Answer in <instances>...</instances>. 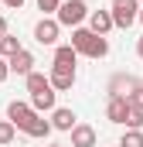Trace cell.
Wrapping results in <instances>:
<instances>
[{"instance_id": "obj_24", "label": "cell", "mask_w": 143, "mask_h": 147, "mask_svg": "<svg viewBox=\"0 0 143 147\" xmlns=\"http://www.w3.org/2000/svg\"><path fill=\"white\" fill-rule=\"evenodd\" d=\"M3 34H10V31H7V17L0 14V38H3Z\"/></svg>"}, {"instance_id": "obj_15", "label": "cell", "mask_w": 143, "mask_h": 147, "mask_svg": "<svg viewBox=\"0 0 143 147\" xmlns=\"http://www.w3.org/2000/svg\"><path fill=\"white\" fill-rule=\"evenodd\" d=\"M48 134H51V123H48V120H44V116L37 113V116H34V123L27 127V137H34V140H41V137H48Z\"/></svg>"}, {"instance_id": "obj_25", "label": "cell", "mask_w": 143, "mask_h": 147, "mask_svg": "<svg viewBox=\"0 0 143 147\" xmlns=\"http://www.w3.org/2000/svg\"><path fill=\"white\" fill-rule=\"evenodd\" d=\"M136 55H140V58H143V38H140V41H136Z\"/></svg>"}, {"instance_id": "obj_7", "label": "cell", "mask_w": 143, "mask_h": 147, "mask_svg": "<svg viewBox=\"0 0 143 147\" xmlns=\"http://www.w3.org/2000/svg\"><path fill=\"white\" fill-rule=\"evenodd\" d=\"M68 134H72V147H96V140H99L96 127H89V123H75Z\"/></svg>"}, {"instance_id": "obj_2", "label": "cell", "mask_w": 143, "mask_h": 147, "mask_svg": "<svg viewBox=\"0 0 143 147\" xmlns=\"http://www.w3.org/2000/svg\"><path fill=\"white\" fill-rule=\"evenodd\" d=\"M85 17H89V3L85 0H61V7L55 10L58 28H82Z\"/></svg>"}, {"instance_id": "obj_19", "label": "cell", "mask_w": 143, "mask_h": 147, "mask_svg": "<svg viewBox=\"0 0 143 147\" xmlns=\"http://www.w3.org/2000/svg\"><path fill=\"white\" fill-rule=\"evenodd\" d=\"M14 137H17V130H14V123H10V120H0V147H3V144H10Z\"/></svg>"}, {"instance_id": "obj_27", "label": "cell", "mask_w": 143, "mask_h": 147, "mask_svg": "<svg viewBox=\"0 0 143 147\" xmlns=\"http://www.w3.org/2000/svg\"><path fill=\"white\" fill-rule=\"evenodd\" d=\"M48 147H61V144H48Z\"/></svg>"}, {"instance_id": "obj_28", "label": "cell", "mask_w": 143, "mask_h": 147, "mask_svg": "<svg viewBox=\"0 0 143 147\" xmlns=\"http://www.w3.org/2000/svg\"><path fill=\"white\" fill-rule=\"evenodd\" d=\"M136 3H143V0H136Z\"/></svg>"}, {"instance_id": "obj_3", "label": "cell", "mask_w": 143, "mask_h": 147, "mask_svg": "<svg viewBox=\"0 0 143 147\" xmlns=\"http://www.w3.org/2000/svg\"><path fill=\"white\" fill-rule=\"evenodd\" d=\"M136 14H140V3L136 0H112V7H109L112 28H123V31L136 24Z\"/></svg>"}, {"instance_id": "obj_12", "label": "cell", "mask_w": 143, "mask_h": 147, "mask_svg": "<svg viewBox=\"0 0 143 147\" xmlns=\"http://www.w3.org/2000/svg\"><path fill=\"white\" fill-rule=\"evenodd\" d=\"M55 96H58L55 89L34 92V96H31V110H34V113H51V110H55Z\"/></svg>"}, {"instance_id": "obj_9", "label": "cell", "mask_w": 143, "mask_h": 147, "mask_svg": "<svg viewBox=\"0 0 143 147\" xmlns=\"http://www.w3.org/2000/svg\"><path fill=\"white\" fill-rule=\"evenodd\" d=\"M48 123H51V130H61V134H68L72 127L78 123V116H75V113H72L68 106H55V110H51V120H48Z\"/></svg>"}, {"instance_id": "obj_17", "label": "cell", "mask_w": 143, "mask_h": 147, "mask_svg": "<svg viewBox=\"0 0 143 147\" xmlns=\"http://www.w3.org/2000/svg\"><path fill=\"white\" fill-rule=\"evenodd\" d=\"M126 103H130V110H140L143 113V82H136V86L126 92Z\"/></svg>"}, {"instance_id": "obj_10", "label": "cell", "mask_w": 143, "mask_h": 147, "mask_svg": "<svg viewBox=\"0 0 143 147\" xmlns=\"http://www.w3.org/2000/svg\"><path fill=\"white\" fill-rule=\"evenodd\" d=\"M7 69H10V72H17V75H31V72H34V55H31L27 48H21L17 55H10V58H7Z\"/></svg>"}, {"instance_id": "obj_14", "label": "cell", "mask_w": 143, "mask_h": 147, "mask_svg": "<svg viewBox=\"0 0 143 147\" xmlns=\"http://www.w3.org/2000/svg\"><path fill=\"white\" fill-rule=\"evenodd\" d=\"M24 79H27V92H31V96L51 89V82H48V75H44V72H31V75H24Z\"/></svg>"}, {"instance_id": "obj_18", "label": "cell", "mask_w": 143, "mask_h": 147, "mask_svg": "<svg viewBox=\"0 0 143 147\" xmlns=\"http://www.w3.org/2000/svg\"><path fill=\"white\" fill-rule=\"evenodd\" d=\"M119 147H143V130H126Z\"/></svg>"}, {"instance_id": "obj_16", "label": "cell", "mask_w": 143, "mask_h": 147, "mask_svg": "<svg viewBox=\"0 0 143 147\" xmlns=\"http://www.w3.org/2000/svg\"><path fill=\"white\" fill-rule=\"evenodd\" d=\"M17 51H21V41H17L14 34L0 38V58H10V55H17Z\"/></svg>"}, {"instance_id": "obj_1", "label": "cell", "mask_w": 143, "mask_h": 147, "mask_svg": "<svg viewBox=\"0 0 143 147\" xmlns=\"http://www.w3.org/2000/svg\"><path fill=\"white\" fill-rule=\"evenodd\" d=\"M72 48L75 55H85V58H106L109 55V41L102 34H92L89 28H72Z\"/></svg>"}, {"instance_id": "obj_11", "label": "cell", "mask_w": 143, "mask_h": 147, "mask_svg": "<svg viewBox=\"0 0 143 147\" xmlns=\"http://www.w3.org/2000/svg\"><path fill=\"white\" fill-rule=\"evenodd\" d=\"M85 21H89V31H92V34H102V38H106L109 31H112V17H109V10H89Z\"/></svg>"}, {"instance_id": "obj_13", "label": "cell", "mask_w": 143, "mask_h": 147, "mask_svg": "<svg viewBox=\"0 0 143 147\" xmlns=\"http://www.w3.org/2000/svg\"><path fill=\"white\" fill-rule=\"evenodd\" d=\"M75 62H78V55H75L72 45H55V62L51 65H68V69H75Z\"/></svg>"}, {"instance_id": "obj_22", "label": "cell", "mask_w": 143, "mask_h": 147, "mask_svg": "<svg viewBox=\"0 0 143 147\" xmlns=\"http://www.w3.org/2000/svg\"><path fill=\"white\" fill-rule=\"evenodd\" d=\"M10 79V69H7V58H0V82H7Z\"/></svg>"}, {"instance_id": "obj_6", "label": "cell", "mask_w": 143, "mask_h": 147, "mask_svg": "<svg viewBox=\"0 0 143 147\" xmlns=\"http://www.w3.org/2000/svg\"><path fill=\"white\" fill-rule=\"evenodd\" d=\"M58 21L55 17H41L34 24V38H37V45H58Z\"/></svg>"}, {"instance_id": "obj_21", "label": "cell", "mask_w": 143, "mask_h": 147, "mask_svg": "<svg viewBox=\"0 0 143 147\" xmlns=\"http://www.w3.org/2000/svg\"><path fill=\"white\" fill-rule=\"evenodd\" d=\"M37 7H41L44 14H55V10L61 7V0H37Z\"/></svg>"}, {"instance_id": "obj_8", "label": "cell", "mask_w": 143, "mask_h": 147, "mask_svg": "<svg viewBox=\"0 0 143 147\" xmlns=\"http://www.w3.org/2000/svg\"><path fill=\"white\" fill-rule=\"evenodd\" d=\"M126 113H130V103H126V96H109L106 103V120L109 123H126Z\"/></svg>"}, {"instance_id": "obj_23", "label": "cell", "mask_w": 143, "mask_h": 147, "mask_svg": "<svg viewBox=\"0 0 143 147\" xmlns=\"http://www.w3.org/2000/svg\"><path fill=\"white\" fill-rule=\"evenodd\" d=\"M0 3H3V7H10V10H21V7H24V0H0Z\"/></svg>"}, {"instance_id": "obj_26", "label": "cell", "mask_w": 143, "mask_h": 147, "mask_svg": "<svg viewBox=\"0 0 143 147\" xmlns=\"http://www.w3.org/2000/svg\"><path fill=\"white\" fill-rule=\"evenodd\" d=\"M136 21H140V24H143V7H140V14H136Z\"/></svg>"}, {"instance_id": "obj_4", "label": "cell", "mask_w": 143, "mask_h": 147, "mask_svg": "<svg viewBox=\"0 0 143 147\" xmlns=\"http://www.w3.org/2000/svg\"><path fill=\"white\" fill-rule=\"evenodd\" d=\"M37 113L31 110V103H21V99H10L7 103V120L14 123V130H21V134H27V127L34 123Z\"/></svg>"}, {"instance_id": "obj_20", "label": "cell", "mask_w": 143, "mask_h": 147, "mask_svg": "<svg viewBox=\"0 0 143 147\" xmlns=\"http://www.w3.org/2000/svg\"><path fill=\"white\" fill-rule=\"evenodd\" d=\"M123 127H130V130H143V113H140V110H130Z\"/></svg>"}, {"instance_id": "obj_5", "label": "cell", "mask_w": 143, "mask_h": 147, "mask_svg": "<svg viewBox=\"0 0 143 147\" xmlns=\"http://www.w3.org/2000/svg\"><path fill=\"white\" fill-rule=\"evenodd\" d=\"M48 82H51L55 92H68L72 86H75V69H68V65H51Z\"/></svg>"}]
</instances>
